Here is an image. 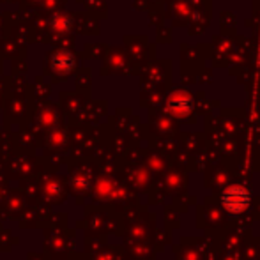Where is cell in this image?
I'll return each mask as SVG.
<instances>
[{
	"mask_svg": "<svg viewBox=\"0 0 260 260\" xmlns=\"http://www.w3.org/2000/svg\"><path fill=\"white\" fill-rule=\"evenodd\" d=\"M221 202L226 211L239 214V212H243L244 209L248 207V204H250V193H248V189L243 188V186H230V188L223 193Z\"/></svg>",
	"mask_w": 260,
	"mask_h": 260,
	"instance_id": "obj_1",
	"label": "cell"
}]
</instances>
